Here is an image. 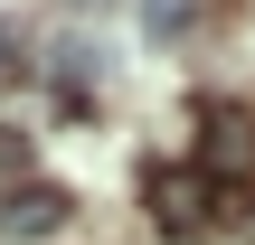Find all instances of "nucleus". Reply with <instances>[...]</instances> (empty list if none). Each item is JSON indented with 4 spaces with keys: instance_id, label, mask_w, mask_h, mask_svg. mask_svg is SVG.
I'll use <instances>...</instances> for the list:
<instances>
[{
    "instance_id": "obj_3",
    "label": "nucleus",
    "mask_w": 255,
    "mask_h": 245,
    "mask_svg": "<svg viewBox=\"0 0 255 245\" xmlns=\"http://www.w3.org/2000/svg\"><path fill=\"white\" fill-rule=\"evenodd\" d=\"M246 161H255V123L218 104V113H208V179H227V170H246Z\"/></svg>"
},
{
    "instance_id": "obj_1",
    "label": "nucleus",
    "mask_w": 255,
    "mask_h": 245,
    "mask_svg": "<svg viewBox=\"0 0 255 245\" xmlns=\"http://www.w3.org/2000/svg\"><path fill=\"white\" fill-rule=\"evenodd\" d=\"M142 208H151L161 236H208V227H218V179H208V170H151Z\"/></svg>"
},
{
    "instance_id": "obj_2",
    "label": "nucleus",
    "mask_w": 255,
    "mask_h": 245,
    "mask_svg": "<svg viewBox=\"0 0 255 245\" xmlns=\"http://www.w3.org/2000/svg\"><path fill=\"white\" fill-rule=\"evenodd\" d=\"M76 217V198L57 189V179H19L9 198H0V236H57Z\"/></svg>"
},
{
    "instance_id": "obj_4",
    "label": "nucleus",
    "mask_w": 255,
    "mask_h": 245,
    "mask_svg": "<svg viewBox=\"0 0 255 245\" xmlns=\"http://www.w3.org/2000/svg\"><path fill=\"white\" fill-rule=\"evenodd\" d=\"M199 9H208V0H142V28H151V38H189Z\"/></svg>"
},
{
    "instance_id": "obj_6",
    "label": "nucleus",
    "mask_w": 255,
    "mask_h": 245,
    "mask_svg": "<svg viewBox=\"0 0 255 245\" xmlns=\"http://www.w3.org/2000/svg\"><path fill=\"white\" fill-rule=\"evenodd\" d=\"M9 66H19V38H9V28H0V76H9Z\"/></svg>"
},
{
    "instance_id": "obj_5",
    "label": "nucleus",
    "mask_w": 255,
    "mask_h": 245,
    "mask_svg": "<svg viewBox=\"0 0 255 245\" xmlns=\"http://www.w3.org/2000/svg\"><path fill=\"white\" fill-rule=\"evenodd\" d=\"M19 179H28V132H9V123H0V198H9Z\"/></svg>"
}]
</instances>
